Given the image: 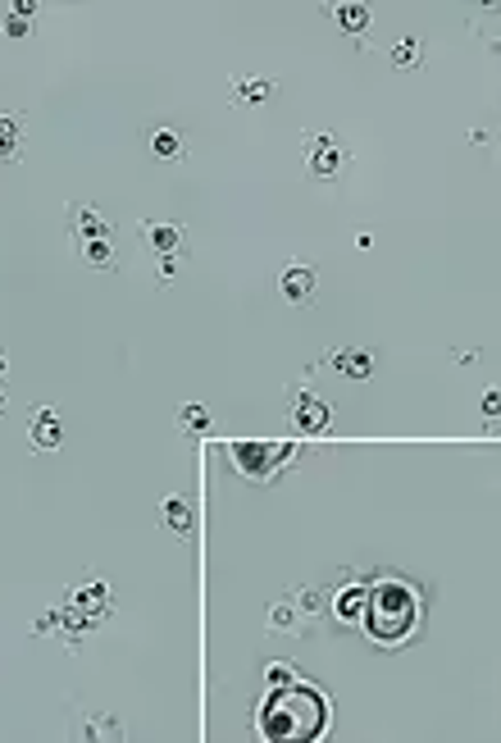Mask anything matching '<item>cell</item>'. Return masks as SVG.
I'll list each match as a JSON object with an SVG mask.
<instances>
[{
    "label": "cell",
    "mask_w": 501,
    "mask_h": 743,
    "mask_svg": "<svg viewBox=\"0 0 501 743\" xmlns=\"http://www.w3.org/2000/svg\"><path fill=\"white\" fill-rule=\"evenodd\" d=\"M23 128H28V114H0V165H14V160H19Z\"/></svg>",
    "instance_id": "14"
},
{
    "label": "cell",
    "mask_w": 501,
    "mask_h": 743,
    "mask_svg": "<svg viewBox=\"0 0 501 743\" xmlns=\"http://www.w3.org/2000/svg\"><path fill=\"white\" fill-rule=\"evenodd\" d=\"M420 60H424V42H420V37H401V42L392 46V69H415Z\"/></svg>",
    "instance_id": "18"
},
{
    "label": "cell",
    "mask_w": 501,
    "mask_h": 743,
    "mask_svg": "<svg viewBox=\"0 0 501 743\" xmlns=\"http://www.w3.org/2000/svg\"><path fill=\"white\" fill-rule=\"evenodd\" d=\"M78 256L82 265H92V269H119V256H114V242H78Z\"/></svg>",
    "instance_id": "16"
},
{
    "label": "cell",
    "mask_w": 501,
    "mask_h": 743,
    "mask_svg": "<svg viewBox=\"0 0 501 743\" xmlns=\"http://www.w3.org/2000/svg\"><path fill=\"white\" fill-rule=\"evenodd\" d=\"M137 238L155 260H187V228L183 224H164V219H142Z\"/></svg>",
    "instance_id": "3"
},
{
    "label": "cell",
    "mask_w": 501,
    "mask_h": 743,
    "mask_svg": "<svg viewBox=\"0 0 501 743\" xmlns=\"http://www.w3.org/2000/svg\"><path fill=\"white\" fill-rule=\"evenodd\" d=\"M0 415H5V383H0Z\"/></svg>",
    "instance_id": "26"
},
{
    "label": "cell",
    "mask_w": 501,
    "mask_h": 743,
    "mask_svg": "<svg viewBox=\"0 0 501 743\" xmlns=\"http://www.w3.org/2000/svg\"><path fill=\"white\" fill-rule=\"evenodd\" d=\"M287 411H292L297 429H306V434H324L333 424V406L324 397H315L310 388H287Z\"/></svg>",
    "instance_id": "5"
},
{
    "label": "cell",
    "mask_w": 501,
    "mask_h": 743,
    "mask_svg": "<svg viewBox=\"0 0 501 743\" xmlns=\"http://www.w3.org/2000/svg\"><path fill=\"white\" fill-rule=\"evenodd\" d=\"M483 415H488V420H492V415H497V393H488V397H483Z\"/></svg>",
    "instance_id": "24"
},
{
    "label": "cell",
    "mask_w": 501,
    "mask_h": 743,
    "mask_svg": "<svg viewBox=\"0 0 501 743\" xmlns=\"http://www.w3.org/2000/svg\"><path fill=\"white\" fill-rule=\"evenodd\" d=\"M328 19L338 23L347 37H356V42H365L369 28H374V14H369L365 5H356V0H347V5H333V10H328Z\"/></svg>",
    "instance_id": "12"
},
{
    "label": "cell",
    "mask_w": 501,
    "mask_h": 743,
    "mask_svg": "<svg viewBox=\"0 0 501 743\" xmlns=\"http://www.w3.org/2000/svg\"><path fill=\"white\" fill-rule=\"evenodd\" d=\"M278 292H283V301H292V306H310L315 292H319L315 265H306V260H287L283 274H278Z\"/></svg>",
    "instance_id": "6"
},
{
    "label": "cell",
    "mask_w": 501,
    "mask_h": 743,
    "mask_svg": "<svg viewBox=\"0 0 501 743\" xmlns=\"http://www.w3.org/2000/svg\"><path fill=\"white\" fill-rule=\"evenodd\" d=\"M28 23L32 19H23V14H5V19H0V37H14V42H19V37H28Z\"/></svg>",
    "instance_id": "21"
},
{
    "label": "cell",
    "mask_w": 501,
    "mask_h": 743,
    "mask_svg": "<svg viewBox=\"0 0 501 743\" xmlns=\"http://www.w3.org/2000/svg\"><path fill=\"white\" fill-rule=\"evenodd\" d=\"M69 602H73L78 611H87V616L101 625V620L114 611V589H110V584H87V589H69Z\"/></svg>",
    "instance_id": "11"
},
{
    "label": "cell",
    "mask_w": 501,
    "mask_h": 743,
    "mask_svg": "<svg viewBox=\"0 0 501 743\" xmlns=\"http://www.w3.org/2000/svg\"><path fill=\"white\" fill-rule=\"evenodd\" d=\"M5 370H10V356H5V351H0V383H5Z\"/></svg>",
    "instance_id": "25"
},
{
    "label": "cell",
    "mask_w": 501,
    "mask_h": 743,
    "mask_svg": "<svg viewBox=\"0 0 501 743\" xmlns=\"http://www.w3.org/2000/svg\"><path fill=\"white\" fill-rule=\"evenodd\" d=\"M178 429H183V434H205V429H210V411H205L201 402L178 406Z\"/></svg>",
    "instance_id": "19"
},
{
    "label": "cell",
    "mask_w": 501,
    "mask_h": 743,
    "mask_svg": "<svg viewBox=\"0 0 501 743\" xmlns=\"http://www.w3.org/2000/svg\"><path fill=\"white\" fill-rule=\"evenodd\" d=\"M69 228H73V247H78V242H114L110 219L96 206H87V201H73L69 206Z\"/></svg>",
    "instance_id": "7"
},
{
    "label": "cell",
    "mask_w": 501,
    "mask_h": 743,
    "mask_svg": "<svg viewBox=\"0 0 501 743\" xmlns=\"http://www.w3.org/2000/svg\"><path fill=\"white\" fill-rule=\"evenodd\" d=\"M69 734H73V739H119L123 725L114 721V716H105V712H87V716H78V721L69 725Z\"/></svg>",
    "instance_id": "13"
},
{
    "label": "cell",
    "mask_w": 501,
    "mask_h": 743,
    "mask_svg": "<svg viewBox=\"0 0 501 743\" xmlns=\"http://www.w3.org/2000/svg\"><path fill=\"white\" fill-rule=\"evenodd\" d=\"M28 438H32V447H37V452H55V447L64 443V420H60V411H55V406H41V411H32Z\"/></svg>",
    "instance_id": "10"
},
{
    "label": "cell",
    "mask_w": 501,
    "mask_h": 743,
    "mask_svg": "<svg viewBox=\"0 0 501 743\" xmlns=\"http://www.w3.org/2000/svg\"><path fill=\"white\" fill-rule=\"evenodd\" d=\"M351 165V151L338 133H306V174L315 183H333Z\"/></svg>",
    "instance_id": "2"
},
{
    "label": "cell",
    "mask_w": 501,
    "mask_h": 743,
    "mask_svg": "<svg viewBox=\"0 0 501 743\" xmlns=\"http://www.w3.org/2000/svg\"><path fill=\"white\" fill-rule=\"evenodd\" d=\"M410 620H415V602H410L406 589L383 584V589L369 593V625H374L379 639H401L410 630Z\"/></svg>",
    "instance_id": "1"
},
{
    "label": "cell",
    "mask_w": 501,
    "mask_h": 743,
    "mask_svg": "<svg viewBox=\"0 0 501 743\" xmlns=\"http://www.w3.org/2000/svg\"><path fill=\"white\" fill-rule=\"evenodd\" d=\"M160 529L169 538H192L196 534V506L187 502L183 493L164 497V502H160Z\"/></svg>",
    "instance_id": "9"
},
{
    "label": "cell",
    "mask_w": 501,
    "mask_h": 743,
    "mask_svg": "<svg viewBox=\"0 0 501 743\" xmlns=\"http://www.w3.org/2000/svg\"><path fill=\"white\" fill-rule=\"evenodd\" d=\"M274 87H278V78H242V73H237V78H233V101L237 105H265L269 96H274Z\"/></svg>",
    "instance_id": "15"
},
{
    "label": "cell",
    "mask_w": 501,
    "mask_h": 743,
    "mask_svg": "<svg viewBox=\"0 0 501 743\" xmlns=\"http://www.w3.org/2000/svg\"><path fill=\"white\" fill-rule=\"evenodd\" d=\"M55 625H60V611H46V616L32 620V634H51Z\"/></svg>",
    "instance_id": "22"
},
{
    "label": "cell",
    "mask_w": 501,
    "mask_h": 743,
    "mask_svg": "<svg viewBox=\"0 0 501 743\" xmlns=\"http://www.w3.org/2000/svg\"><path fill=\"white\" fill-rule=\"evenodd\" d=\"M324 365L333 374H342V379H369L374 374V365H379V351H369V347H338V351H328Z\"/></svg>",
    "instance_id": "8"
},
{
    "label": "cell",
    "mask_w": 501,
    "mask_h": 743,
    "mask_svg": "<svg viewBox=\"0 0 501 743\" xmlns=\"http://www.w3.org/2000/svg\"><path fill=\"white\" fill-rule=\"evenodd\" d=\"M178 265H183V260H160V279L169 283V279H174V274H178Z\"/></svg>",
    "instance_id": "23"
},
{
    "label": "cell",
    "mask_w": 501,
    "mask_h": 743,
    "mask_svg": "<svg viewBox=\"0 0 501 743\" xmlns=\"http://www.w3.org/2000/svg\"><path fill=\"white\" fill-rule=\"evenodd\" d=\"M269 630H274V634L301 630V616H297V607H292V598H283V602H274V607H269Z\"/></svg>",
    "instance_id": "17"
},
{
    "label": "cell",
    "mask_w": 501,
    "mask_h": 743,
    "mask_svg": "<svg viewBox=\"0 0 501 743\" xmlns=\"http://www.w3.org/2000/svg\"><path fill=\"white\" fill-rule=\"evenodd\" d=\"M287 598H292V607H297V616H301V620L324 616V607H328V602L319 598L315 589H297V593H287Z\"/></svg>",
    "instance_id": "20"
},
{
    "label": "cell",
    "mask_w": 501,
    "mask_h": 743,
    "mask_svg": "<svg viewBox=\"0 0 501 743\" xmlns=\"http://www.w3.org/2000/svg\"><path fill=\"white\" fill-rule=\"evenodd\" d=\"M142 142H146V151H151L160 165H178V160H187V151H192L187 133L174 124V119H155V124H146Z\"/></svg>",
    "instance_id": "4"
}]
</instances>
